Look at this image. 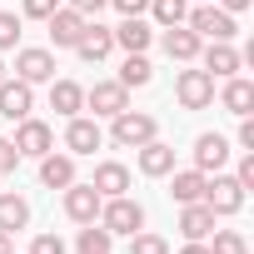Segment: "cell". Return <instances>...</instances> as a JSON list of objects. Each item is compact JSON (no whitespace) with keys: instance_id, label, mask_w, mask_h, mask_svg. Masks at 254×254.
<instances>
[{"instance_id":"6da1fadb","label":"cell","mask_w":254,"mask_h":254,"mask_svg":"<svg viewBox=\"0 0 254 254\" xmlns=\"http://www.w3.org/2000/svg\"><path fill=\"white\" fill-rule=\"evenodd\" d=\"M110 140H115L120 150H140V145L160 140V125H155V115H145V110H120V115L110 120Z\"/></svg>"},{"instance_id":"7a4b0ae2","label":"cell","mask_w":254,"mask_h":254,"mask_svg":"<svg viewBox=\"0 0 254 254\" xmlns=\"http://www.w3.org/2000/svg\"><path fill=\"white\" fill-rule=\"evenodd\" d=\"M185 25H190L199 40H234V30H239V25H234V15H229V10H219L214 0H199V5L185 15Z\"/></svg>"},{"instance_id":"3957f363","label":"cell","mask_w":254,"mask_h":254,"mask_svg":"<svg viewBox=\"0 0 254 254\" xmlns=\"http://www.w3.org/2000/svg\"><path fill=\"white\" fill-rule=\"evenodd\" d=\"M204 204H209V214L219 219V214H239L244 209V185L234 180V175H204V194H199Z\"/></svg>"},{"instance_id":"277c9868","label":"cell","mask_w":254,"mask_h":254,"mask_svg":"<svg viewBox=\"0 0 254 254\" xmlns=\"http://www.w3.org/2000/svg\"><path fill=\"white\" fill-rule=\"evenodd\" d=\"M100 224L110 234H135V229H145V204L130 199V194H115V199L100 204Z\"/></svg>"},{"instance_id":"5b68a950","label":"cell","mask_w":254,"mask_h":254,"mask_svg":"<svg viewBox=\"0 0 254 254\" xmlns=\"http://www.w3.org/2000/svg\"><path fill=\"white\" fill-rule=\"evenodd\" d=\"M175 100L185 110H209L214 105V75L209 70H180L175 75Z\"/></svg>"},{"instance_id":"8992f818","label":"cell","mask_w":254,"mask_h":254,"mask_svg":"<svg viewBox=\"0 0 254 254\" xmlns=\"http://www.w3.org/2000/svg\"><path fill=\"white\" fill-rule=\"evenodd\" d=\"M85 105L95 110V120H115L120 110H130V90H125L120 80H95L85 90Z\"/></svg>"},{"instance_id":"52a82bcc","label":"cell","mask_w":254,"mask_h":254,"mask_svg":"<svg viewBox=\"0 0 254 254\" xmlns=\"http://www.w3.org/2000/svg\"><path fill=\"white\" fill-rule=\"evenodd\" d=\"M15 150H20V155H30V160H40V155H50V150H55V130H50L45 120L25 115V120H15Z\"/></svg>"},{"instance_id":"ba28073f","label":"cell","mask_w":254,"mask_h":254,"mask_svg":"<svg viewBox=\"0 0 254 254\" xmlns=\"http://www.w3.org/2000/svg\"><path fill=\"white\" fill-rule=\"evenodd\" d=\"M85 25H90V20H85L80 10H70V5H60V10L45 20V30H50V45H55V50H75V40L85 35Z\"/></svg>"},{"instance_id":"9c48e42d","label":"cell","mask_w":254,"mask_h":254,"mask_svg":"<svg viewBox=\"0 0 254 254\" xmlns=\"http://www.w3.org/2000/svg\"><path fill=\"white\" fill-rule=\"evenodd\" d=\"M15 80H25V85L55 80V55H50V50H35V45L15 50Z\"/></svg>"},{"instance_id":"30bf717a","label":"cell","mask_w":254,"mask_h":254,"mask_svg":"<svg viewBox=\"0 0 254 254\" xmlns=\"http://www.w3.org/2000/svg\"><path fill=\"white\" fill-rule=\"evenodd\" d=\"M100 204H105V199H100L95 185H80V180L65 185V214H70L75 224H95V219H100Z\"/></svg>"},{"instance_id":"8fae6325","label":"cell","mask_w":254,"mask_h":254,"mask_svg":"<svg viewBox=\"0 0 254 254\" xmlns=\"http://www.w3.org/2000/svg\"><path fill=\"white\" fill-rule=\"evenodd\" d=\"M100 145H105V130H100V120L70 115V125H65V150H70V155H95Z\"/></svg>"},{"instance_id":"7c38bea8","label":"cell","mask_w":254,"mask_h":254,"mask_svg":"<svg viewBox=\"0 0 254 254\" xmlns=\"http://www.w3.org/2000/svg\"><path fill=\"white\" fill-rule=\"evenodd\" d=\"M35 110V85L25 80H0V115L5 120H25Z\"/></svg>"},{"instance_id":"4fadbf2b","label":"cell","mask_w":254,"mask_h":254,"mask_svg":"<svg viewBox=\"0 0 254 254\" xmlns=\"http://www.w3.org/2000/svg\"><path fill=\"white\" fill-rule=\"evenodd\" d=\"M110 50H115V30H105L100 20H95V25H85V35L75 40V55H80L85 65H100V60H110Z\"/></svg>"},{"instance_id":"5bb4252c","label":"cell","mask_w":254,"mask_h":254,"mask_svg":"<svg viewBox=\"0 0 254 254\" xmlns=\"http://www.w3.org/2000/svg\"><path fill=\"white\" fill-rule=\"evenodd\" d=\"M199 55H204V70H209L214 80H229V75H239V65H244V55H239L229 40H209Z\"/></svg>"},{"instance_id":"9a60e30c","label":"cell","mask_w":254,"mask_h":254,"mask_svg":"<svg viewBox=\"0 0 254 254\" xmlns=\"http://www.w3.org/2000/svg\"><path fill=\"white\" fill-rule=\"evenodd\" d=\"M199 50H204V40H199L190 25H170V30H165V55H170V60L190 65V60H199Z\"/></svg>"},{"instance_id":"2e32d148","label":"cell","mask_w":254,"mask_h":254,"mask_svg":"<svg viewBox=\"0 0 254 254\" xmlns=\"http://www.w3.org/2000/svg\"><path fill=\"white\" fill-rule=\"evenodd\" d=\"M224 160H229V140H224V135H199V140H194V170H199V175L224 170Z\"/></svg>"},{"instance_id":"e0dca14e","label":"cell","mask_w":254,"mask_h":254,"mask_svg":"<svg viewBox=\"0 0 254 254\" xmlns=\"http://www.w3.org/2000/svg\"><path fill=\"white\" fill-rule=\"evenodd\" d=\"M95 190H100V199H115V194H130V170H125L120 160H105V165H95V180H90Z\"/></svg>"},{"instance_id":"ac0fdd59","label":"cell","mask_w":254,"mask_h":254,"mask_svg":"<svg viewBox=\"0 0 254 254\" xmlns=\"http://www.w3.org/2000/svg\"><path fill=\"white\" fill-rule=\"evenodd\" d=\"M140 175H150V180H165L170 170H175V150L165 145V140H150V145H140Z\"/></svg>"},{"instance_id":"d6986e66","label":"cell","mask_w":254,"mask_h":254,"mask_svg":"<svg viewBox=\"0 0 254 254\" xmlns=\"http://www.w3.org/2000/svg\"><path fill=\"white\" fill-rule=\"evenodd\" d=\"M40 185L45 190H65V185H75V155H40Z\"/></svg>"},{"instance_id":"ffe728a7","label":"cell","mask_w":254,"mask_h":254,"mask_svg":"<svg viewBox=\"0 0 254 254\" xmlns=\"http://www.w3.org/2000/svg\"><path fill=\"white\" fill-rule=\"evenodd\" d=\"M150 40H155V30H150L140 15H125V25H115V45H120L125 55H140V50H150Z\"/></svg>"},{"instance_id":"44dd1931","label":"cell","mask_w":254,"mask_h":254,"mask_svg":"<svg viewBox=\"0 0 254 254\" xmlns=\"http://www.w3.org/2000/svg\"><path fill=\"white\" fill-rule=\"evenodd\" d=\"M50 110L55 115H80L85 110V85H75V80H50Z\"/></svg>"},{"instance_id":"7402d4cb","label":"cell","mask_w":254,"mask_h":254,"mask_svg":"<svg viewBox=\"0 0 254 254\" xmlns=\"http://www.w3.org/2000/svg\"><path fill=\"white\" fill-rule=\"evenodd\" d=\"M209 229H214V214H209L204 199L180 204V234H185V239H209Z\"/></svg>"},{"instance_id":"603a6c76","label":"cell","mask_w":254,"mask_h":254,"mask_svg":"<svg viewBox=\"0 0 254 254\" xmlns=\"http://www.w3.org/2000/svg\"><path fill=\"white\" fill-rule=\"evenodd\" d=\"M219 105H224L229 115H249V110H254V85H249L244 75H229V80H224V95H219Z\"/></svg>"},{"instance_id":"cb8c5ba5","label":"cell","mask_w":254,"mask_h":254,"mask_svg":"<svg viewBox=\"0 0 254 254\" xmlns=\"http://www.w3.org/2000/svg\"><path fill=\"white\" fill-rule=\"evenodd\" d=\"M175 180H170V194L180 199V204H194L199 194H204V175L199 170H170Z\"/></svg>"},{"instance_id":"d4e9b609","label":"cell","mask_w":254,"mask_h":254,"mask_svg":"<svg viewBox=\"0 0 254 254\" xmlns=\"http://www.w3.org/2000/svg\"><path fill=\"white\" fill-rule=\"evenodd\" d=\"M110 244H115V234L95 219V224H80V239H75V254H110Z\"/></svg>"},{"instance_id":"484cf974","label":"cell","mask_w":254,"mask_h":254,"mask_svg":"<svg viewBox=\"0 0 254 254\" xmlns=\"http://www.w3.org/2000/svg\"><path fill=\"white\" fill-rule=\"evenodd\" d=\"M155 80V65L145 60V50L140 55H125V65H120V85L125 90H140V85H150Z\"/></svg>"},{"instance_id":"4316f807","label":"cell","mask_w":254,"mask_h":254,"mask_svg":"<svg viewBox=\"0 0 254 254\" xmlns=\"http://www.w3.org/2000/svg\"><path fill=\"white\" fill-rule=\"evenodd\" d=\"M30 224V204L20 199V194H0V229H25Z\"/></svg>"},{"instance_id":"83f0119b","label":"cell","mask_w":254,"mask_h":254,"mask_svg":"<svg viewBox=\"0 0 254 254\" xmlns=\"http://www.w3.org/2000/svg\"><path fill=\"white\" fill-rule=\"evenodd\" d=\"M150 15L170 30V25H185V15H190V0H150Z\"/></svg>"},{"instance_id":"f1b7e54d","label":"cell","mask_w":254,"mask_h":254,"mask_svg":"<svg viewBox=\"0 0 254 254\" xmlns=\"http://www.w3.org/2000/svg\"><path fill=\"white\" fill-rule=\"evenodd\" d=\"M209 234H214L209 254H249V239H244L239 229H209Z\"/></svg>"},{"instance_id":"f546056e","label":"cell","mask_w":254,"mask_h":254,"mask_svg":"<svg viewBox=\"0 0 254 254\" xmlns=\"http://www.w3.org/2000/svg\"><path fill=\"white\" fill-rule=\"evenodd\" d=\"M130 254H170V244H165V234L135 229V234H130Z\"/></svg>"},{"instance_id":"4dcf8cb0","label":"cell","mask_w":254,"mask_h":254,"mask_svg":"<svg viewBox=\"0 0 254 254\" xmlns=\"http://www.w3.org/2000/svg\"><path fill=\"white\" fill-rule=\"evenodd\" d=\"M20 45V15L15 10H0V55Z\"/></svg>"},{"instance_id":"1f68e13d","label":"cell","mask_w":254,"mask_h":254,"mask_svg":"<svg viewBox=\"0 0 254 254\" xmlns=\"http://www.w3.org/2000/svg\"><path fill=\"white\" fill-rule=\"evenodd\" d=\"M60 10V0H25V20H50Z\"/></svg>"},{"instance_id":"d6a6232c","label":"cell","mask_w":254,"mask_h":254,"mask_svg":"<svg viewBox=\"0 0 254 254\" xmlns=\"http://www.w3.org/2000/svg\"><path fill=\"white\" fill-rule=\"evenodd\" d=\"M30 254H65V239H60V234H35Z\"/></svg>"},{"instance_id":"836d02e7","label":"cell","mask_w":254,"mask_h":254,"mask_svg":"<svg viewBox=\"0 0 254 254\" xmlns=\"http://www.w3.org/2000/svg\"><path fill=\"white\" fill-rule=\"evenodd\" d=\"M20 160H25V155L15 150V140H0V175H10V170H15Z\"/></svg>"},{"instance_id":"e575fe53","label":"cell","mask_w":254,"mask_h":254,"mask_svg":"<svg viewBox=\"0 0 254 254\" xmlns=\"http://www.w3.org/2000/svg\"><path fill=\"white\" fill-rule=\"evenodd\" d=\"M234 180H239L244 190H254V150H249V155L239 160V170H234Z\"/></svg>"},{"instance_id":"d590c367","label":"cell","mask_w":254,"mask_h":254,"mask_svg":"<svg viewBox=\"0 0 254 254\" xmlns=\"http://www.w3.org/2000/svg\"><path fill=\"white\" fill-rule=\"evenodd\" d=\"M110 5H115L120 15H145V10H150V0H110Z\"/></svg>"},{"instance_id":"8d00e7d4","label":"cell","mask_w":254,"mask_h":254,"mask_svg":"<svg viewBox=\"0 0 254 254\" xmlns=\"http://www.w3.org/2000/svg\"><path fill=\"white\" fill-rule=\"evenodd\" d=\"M105 5H110V0H70V10H80L85 20H90V15H100Z\"/></svg>"},{"instance_id":"74e56055","label":"cell","mask_w":254,"mask_h":254,"mask_svg":"<svg viewBox=\"0 0 254 254\" xmlns=\"http://www.w3.org/2000/svg\"><path fill=\"white\" fill-rule=\"evenodd\" d=\"M239 145L254 150V120H249V115H239Z\"/></svg>"},{"instance_id":"f35d334b","label":"cell","mask_w":254,"mask_h":254,"mask_svg":"<svg viewBox=\"0 0 254 254\" xmlns=\"http://www.w3.org/2000/svg\"><path fill=\"white\" fill-rule=\"evenodd\" d=\"M254 0H219V10H229V15H239V10H249Z\"/></svg>"},{"instance_id":"ab89813d","label":"cell","mask_w":254,"mask_h":254,"mask_svg":"<svg viewBox=\"0 0 254 254\" xmlns=\"http://www.w3.org/2000/svg\"><path fill=\"white\" fill-rule=\"evenodd\" d=\"M180 254H209V244H204V239H185V249H180Z\"/></svg>"},{"instance_id":"60d3db41","label":"cell","mask_w":254,"mask_h":254,"mask_svg":"<svg viewBox=\"0 0 254 254\" xmlns=\"http://www.w3.org/2000/svg\"><path fill=\"white\" fill-rule=\"evenodd\" d=\"M0 254H15V249H10V234H5V229H0Z\"/></svg>"},{"instance_id":"b9f144b4","label":"cell","mask_w":254,"mask_h":254,"mask_svg":"<svg viewBox=\"0 0 254 254\" xmlns=\"http://www.w3.org/2000/svg\"><path fill=\"white\" fill-rule=\"evenodd\" d=\"M0 80H5V60H0Z\"/></svg>"}]
</instances>
